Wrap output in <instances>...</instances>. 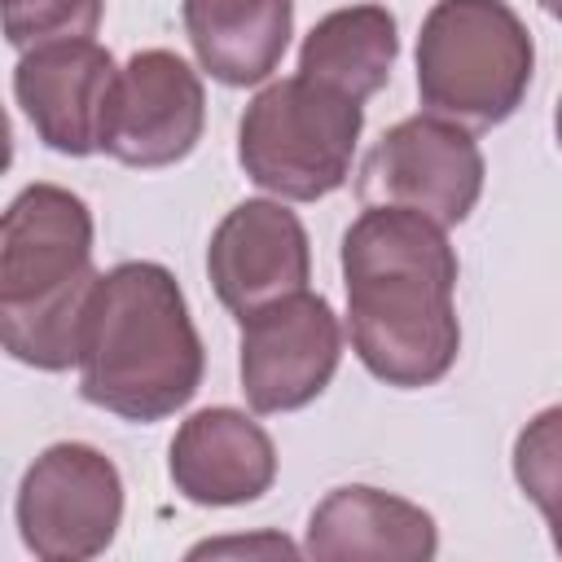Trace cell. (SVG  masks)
Listing matches in <instances>:
<instances>
[{
	"instance_id": "obj_8",
	"label": "cell",
	"mask_w": 562,
	"mask_h": 562,
	"mask_svg": "<svg viewBox=\"0 0 562 562\" xmlns=\"http://www.w3.org/2000/svg\"><path fill=\"white\" fill-rule=\"evenodd\" d=\"M342 360V325L325 294L294 290L241 321L237 373L255 413H294L325 395Z\"/></svg>"
},
{
	"instance_id": "obj_18",
	"label": "cell",
	"mask_w": 562,
	"mask_h": 562,
	"mask_svg": "<svg viewBox=\"0 0 562 562\" xmlns=\"http://www.w3.org/2000/svg\"><path fill=\"white\" fill-rule=\"evenodd\" d=\"M224 553H263V558H294L299 549L285 536H228V540H202L189 549V558H224Z\"/></svg>"
},
{
	"instance_id": "obj_4",
	"label": "cell",
	"mask_w": 562,
	"mask_h": 562,
	"mask_svg": "<svg viewBox=\"0 0 562 562\" xmlns=\"http://www.w3.org/2000/svg\"><path fill=\"white\" fill-rule=\"evenodd\" d=\"M536 75L527 22L505 0H435L417 31V97L465 127L505 123Z\"/></svg>"
},
{
	"instance_id": "obj_6",
	"label": "cell",
	"mask_w": 562,
	"mask_h": 562,
	"mask_svg": "<svg viewBox=\"0 0 562 562\" xmlns=\"http://www.w3.org/2000/svg\"><path fill=\"white\" fill-rule=\"evenodd\" d=\"M13 518L40 562L101 558L123 527V474L92 443H48L18 483Z\"/></svg>"
},
{
	"instance_id": "obj_7",
	"label": "cell",
	"mask_w": 562,
	"mask_h": 562,
	"mask_svg": "<svg viewBox=\"0 0 562 562\" xmlns=\"http://www.w3.org/2000/svg\"><path fill=\"white\" fill-rule=\"evenodd\" d=\"M483 176V149L470 127L426 110L382 132L360 162L356 198L364 206H408L452 228L479 206Z\"/></svg>"
},
{
	"instance_id": "obj_3",
	"label": "cell",
	"mask_w": 562,
	"mask_h": 562,
	"mask_svg": "<svg viewBox=\"0 0 562 562\" xmlns=\"http://www.w3.org/2000/svg\"><path fill=\"white\" fill-rule=\"evenodd\" d=\"M92 211L61 184H26L0 220V338L18 364H79L83 307L97 285Z\"/></svg>"
},
{
	"instance_id": "obj_20",
	"label": "cell",
	"mask_w": 562,
	"mask_h": 562,
	"mask_svg": "<svg viewBox=\"0 0 562 562\" xmlns=\"http://www.w3.org/2000/svg\"><path fill=\"white\" fill-rule=\"evenodd\" d=\"M553 136H558V149H562V97H558V105H553Z\"/></svg>"
},
{
	"instance_id": "obj_2",
	"label": "cell",
	"mask_w": 562,
	"mask_h": 562,
	"mask_svg": "<svg viewBox=\"0 0 562 562\" xmlns=\"http://www.w3.org/2000/svg\"><path fill=\"white\" fill-rule=\"evenodd\" d=\"M206 351L171 268H105L83 307L79 395L123 422H162L198 395Z\"/></svg>"
},
{
	"instance_id": "obj_13",
	"label": "cell",
	"mask_w": 562,
	"mask_h": 562,
	"mask_svg": "<svg viewBox=\"0 0 562 562\" xmlns=\"http://www.w3.org/2000/svg\"><path fill=\"white\" fill-rule=\"evenodd\" d=\"M303 553L316 562H430L439 553V527L395 492L342 483L312 509Z\"/></svg>"
},
{
	"instance_id": "obj_14",
	"label": "cell",
	"mask_w": 562,
	"mask_h": 562,
	"mask_svg": "<svg viewBox=\"0 0 562 562\" xmlns=\"http://www.w3.org/2000/svg\"><path fill=\"white\" fill-rule=\"evenodd\" d=\"M180 18L198 66L228 88L263 83L294 35V0H184Z\"/></svg>"
},
{
	"instance_id": "obj_16",
	"label": "cell",
	"mask_w": 562,
	"mask_h": 562,
	"mask_svg": "<svg viewBox=\"0 0 562 562\" xmlns=\"http://www.w3.org/2000/svg\"><path fill=\"white\" fill-rule=\"evenodd\" d=\"M514 479L549 522V540L562 553V404L540 408L514 435Z\"/></svg>"
},
{
	"instance_id": "obj_15",
	"label": "cell",
	"mask_w": 562,
	"mask_h": 562,
	"mask_svg": "<svg viewBox=\"0 0 562 562\" xmlns=\"http://www.w3.org/2000/svg\"><path fill=\"white\" fill-rule=\"evenodd\" d=\"M395 57H400L395 13L386 4H347V9L325 13L307 31L299 48V75L342 97L369 101L373 92L386 88Z\"/></svg>"
},
{
	"instance_id": "obj_9",
	"label": "cell",
	"mask_w": 562,
	"mask_h": 562,
	"mask_svg": "<svg viewBox=\"0 0 562 562\" xmlns=\"http://www.w3.org/2000/svg\"><path fill=\"white\" fill-rule=\"evenodd\" d=\"M206 127V88L171 48H140L119 66L101 154L123 167H171L189 158Z\"/></svg>"
},
{
	"instance_id": "obj_10",
	"label": "cell",
	"mask_w": 562,
	"mask_h": 562,
	"mask_svg": "<svg viewBox=\"0 0 562 562\" xmlns=\"http://www.w3.org/2000/svg\"><path fill=\"white\" fill-rule=\"evenodd\" d=\"M206 277L215 285V299L237 321L294 290H307L312 241L303 220L290 206H281V198L237 202L211 233Z\"/></svg>"
},
{
	"instance_id": "obj_17",
	"label": "cell",
	"mask_w": 562,
	"mask_h": 562,
	"mask_svg": "<svg viewBox=\"0 0 562 562\" xmlns=\"http://www.w3.org/2000/svg\"><path fill=\"white\" fill-rule=\"evenodd\" d=\"M4 4V40L18 53L92 40L105 13V0H0Z\"/></svg>"
},
{
	"instance_id": "obj_19",
	"label": "cell",
	"mask_w": 562,
	"mask_h": 562,
	"mask_svg": "<svg viewBox=\"0 0 562 562\" xmlns=\"http://www.w3.org/2000/svg\"><path fill=\"white\" fill-rule=\"evenodd\" d=\"M536 4H540V9H544L553 22H562V0H536Z\"/></svg>"
},
{
	"instance_id": "obj_11",
	"label": "cell",
	"mask_w": 562,
	"mask_h": 562,
	"mask_svg": "<svg viewBox=\"0 0 562 562\" xmlns=\"http://www.w3.org/2000/svg\"><path fill=\"white\" fill-rule=\"evenodd\" d=\"M114 79L119 66L97 40L44 44L18 57L13 101L53 154L88 158L101 154Z\"/></svg>"
},
{
	"instance_id": "obj_5",
	"label": "cell",
	"mask_w": 562,
	"mask_h": 562,
	"mask_svg": "<svg viewBox=\"0 0 562 562\" xmlns=\"http://www.w3.org/2000/svg\"><path fill=\"white\" fill-rule=\"evenodd\" d=\"M360 132L364 101L290 75L259 88L241 110L237 162L281 202H316L347 184Z\"/></svg>"
},
{
	"instance_id": "obj_12",
	"label": "cell",
	"mask_w": 562,
	"mask_h": 562,
	"mask_svg": "<svg viewBox=\"0 0 562 562\" xmlns=\"http://www.w3.org/2000/svg\"><path fill=\"white\" fill-rule=\"evenodd\" d=\"M167 474L189 505H250L277 483V443L250 413L211 404L180 422L167 448Z\"/></svg>"
},
{
	"instance_id": "obj_1",
	"label": "cell",
	"mask_w": 562,
	"mask_h": 562,
	"mask_svg": "<svg viewBox=\"0 0 562 562\" xmlns=\"http://www.w3.org/2000/svg\"><path fill=\"white\" fill-rule=\"evenodd\" d=\"M338 259L356 360L400 391L443 382L461 356V263L443 224L408 206H364Z\"/></svg>"
}]
</instances>
